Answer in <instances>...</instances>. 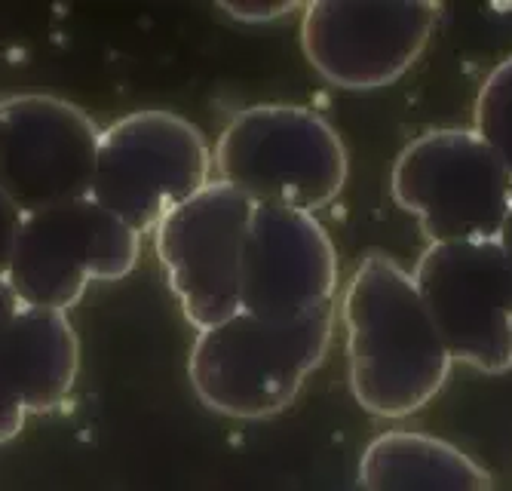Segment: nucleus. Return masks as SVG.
Returning a JSON list of instances; mask_svg holds the SVG:
<instances>
[{"label":"nucleus","instance_id":"f257e3e1","mask_svg":"<svg viewBox=\"0 0 512 491\" xmlns=\"http://www.w3.org/2000/svg\"><path fill=\"white\" fill-rule=\"evenodd\" d=\"M350 390L375 418L427 409L451 378V353L411 271L384 252L365 255L341 301Z\"/></svg>","mask_w":512,"mask_h":491},{"label":"nucleus","instance_id":"f03ea898","mask_svg":"<svg viewBox=\"0 0 512 491\" xmlns=\"http://www.w3.org/2000/svg\"><path fill=\"white\" fill-rule=\"evenodd\" d=\"M335 304L295 323H267L237 310L197 332L191 347V384L200 403L237 421H267L286 412L304 381L332 347Z\"/></svg>","mask_w":512,"mask_h":491},{"label":"nucleus","instance_id":"7ed1b4c3","mask_svg":"<svg viewBox=\"0 0 512 491\" xmlns=\"http://www.w3.org/2000/svg\"><path fill=\"white\" fill-rule=\"evenodd\" d=\"M215 182L255 206L316 212L338 200L350 157L338 129L298 105H255L224 126L212 148Z\"/></svg>","mask_w":512,"mask_h":491},{"label":"nucleus","instance_id":"20e7f679","mask_svg":"<svg viewBox=\"0 0 512 491\" xmlns=\"http://www.w3.org/2000/svg\"><path fill=\"white\" fill-rule=\"evenodd\" d=\"M393 200L411 212L427 243L497 240L512 203V175L463 126L411 139L390 172Z\"/></svg>","mask_w":512,"mask_h":491},{"label":"nucleus","instance_id":"39448f33","mask_svg":"<svg viewBox=\"0 0 512 491\" xmlns=\"http://www.w3.org/2000/svg\"><path fill=\"white\" fill-rule=\"evenodd\" d=\"M212 148L203 132L172 111H135L99 136L89 200L135 234L160 221L212 182Z\"/></svg>","mask_w":512,"mask_h":491},{"label":"nucleus","instance_id":"423d86ee","mask_svg":"<svg viewBox=\"0 0 512 491\" xmlns=\"http://www.w3.org/2000/svg\"><path fill=\"white\" fill-rule=\"evenodd\" d=\"M138 252L142 234L83 197L22 218L4 280L19 307L65 314L92 280L129 277Z\"/></svg>","mask_w":512,"mask_h":491},{"label":"nucleus","instance_id":"0eeeda50","mask_svg":"<svg viewBox=\"0 0 512 491\" xmlns=\"http://www.w3.org/2000/svg\"><path fill=\"white\" fill-rule=\"evenodd\" d=\"M411 277L451 363L485 375L512 369V271L497 240L433 243Z\"/></svg>","mask_w":512,"mask_h":491},{"label":"nucleus","instance_id":"6e6552de","mask_svg":"<svg viewBox=\"0 0 512 491\" xmlns=\"http://www.w3.org/2000/svg\"><path fill=\"white\" fill-rule=\"evenodd\" d=\"M255 203L221 182L175 206L154 228V249L188 323L203 332L240 310V261Z\"/></svg>","mask_w":512,"mask_h":491},{"label":"nucleus","instance_id":"1a4fd4ad","mask_svg":"<svg viewBox=\"0 0 512 491\" xmlns=\"http://www.w3.org/2000/svg\"><path fill=\"white\" fill-rule=\"evenodd\" d=\"M99 126L56 96L0 99V194L34 215L89 197Z\"/></svg>","mask_w":512,"mask_h":491},{"label":"nucleus","instance_id":"9d476101","mask_svg":"<svg viewBox=\"0 0 512 491\" xmlns=\"http://www.w3.org/2000/svg\"><path fill=\"white\" fill-rule=\"evenodd\" d=\"M439 16V4L313 0L301 10V50L322 80L341 89H381L424 56Z\"/></svg>","mask_w":512,"mask_h":491},{"label":"nucleus","instance_id":"9b49d317","mask_svg":"<svg viewBox=\"0 0 512 491\" xmlns=\"http://www.w3.org/2000/svg\"><path fill=\"white\" fill-rule=\"evenodd\" d=\"M338 252L319 218L255 206L240 261V310L267 323H295L335 304Z\"/></svg>","mask_w":512,"mask_h":491},{"label":"nucleus","instance_id":"f8f14e48","mask_svg":"<svg viewBox=\"0 0 512 491\" xmlns=\"http://www.w3.org/2000/svg\"><path fill=\"white\" fill-rule=\"evenodd\" d=\"M80 372V341L65 314L19 307L0 329V445L31 415L59 409Z\"/></svg>","mask_w":512,"mask_h":491},{"label":"nucleus","instance_id":"ddd939ff","mask_svg":"<svg viewBox=\"0 0 512 491\" xmlns=\"http://www.w3.org/2000/svg\"><path fill=\"white\" fill-rule=\"evenodd\" d=\"M362 491H494L491 473L454 442L421 430L375 436L359 461Z\"/></svg>","mask_w":512,"mask_h":491},{"label":"nucleus","instance_id":"4468645a","mask_svg":"<svg viewBox=\"0 0 512 491\" xmlns=\"http://www.w3.org/2000/svg\"><path fill=\"white\" fill-rule=\"evenodd\" d=\"M473 132L512 175V56L497 62L479 86Z\"/></svg>","mask_w":512,"mask_h":491},{"label":"nucleus","instance_id":"2eb2a0df","mask_svg":"<svg viewBox=\"0 0 512 491\" xmlns=\"http://www.w3.org/2000/svg\"><path fill=\"white\" fill-rule=\"evenodd\" d=\"M301 4H221L218 13L237 25H273L286 16H301Z\"/></svg>","mask_w":512,"mask_h":491},{"label":"nucleus","instance_id":"dca6fc26","mask_svg":"<svg viewBox=\"0 0 512 491\" xmlns=\"http://www.w3.org/2000/svg\"><path fill=\"white\" fill-rule=\"evenodd\" d=\"M19 225H22V212L0 194V277H4L7 264H10V255H13V246H16V234H19Z\"/></svg>","mask_w":512,"mask_h":491},{"label":"nucleus","instance_id":"f3484780","mask_svg":"<svg viewBox=\"0 0 512 491\" xmlns=\"http://www.w3.org/2000/svg\"><path fill=\"white\" fill-rule=\"evenodd\" d=\"M16 310H19V301H16V295H13V289L7 286V280L0 277V329H4V326L13 320Z\"/></svg>","mask_w":512,"mask_h":491},{"label":"nucleus","instance_id":"a211bd4d","mask_svg":"<svg viewBox=\"0 0 512 491\" xmlns=\"http://www.w3.org/2000/svg\"><path fill=\"white\" fill-rule=\"evenodd\" d=\"M497 246H500V252H503V258H506V264H509V271H512V203H509V212H506L503 225H500Z\"/></svg>","mask_w":512,"mask_h":491}]
</instances>
